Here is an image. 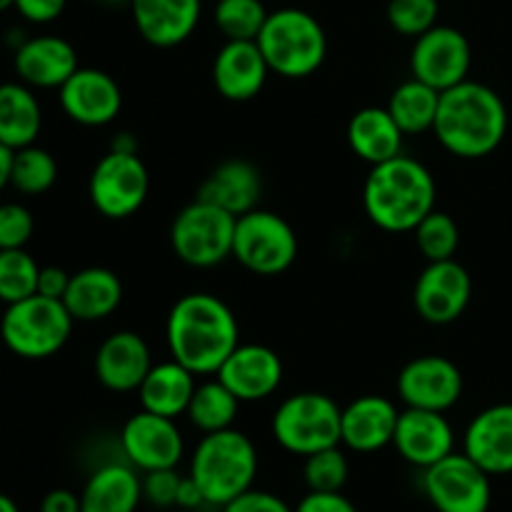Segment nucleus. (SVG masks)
Returning <instances> with one entry per match:
<instances>
[{
  "mask_svg": "<svg viewBox=\"0 0 512 512\" xmlns=\"http://www.w3.org/2000/svg\"><path fill=\"white\" fill-rule=\"evenodd\" d=\"M110 150H118V153H138V140L130 133H120L110 143Z\"/></svg>",
  "mask_w": 512,
  "mask_h": 512,
  "instance_id": "nucleus-48",
  "label": "nucleus"
},
{
  "mask_svg": "<svg viewBox=\"0 0 512 512\" xmlns=\"http://www.w3.org/2000/svg\"><path fill=\"white\" fill-rule=\"evenodd\" d=\"M10 168H13V150L0 143V193L10 185Z\"/></svg>",
  "mask_w": 512,
  "mask_h": 512,
  "instance_id": "nucleus-47",
  "label": "nucleus"
},
{
  "mask_svg": "<svg viewBox=\"0 0 512 512\" xmlns=\"http://www.w3.org/2000/svg\"><path fill=\"white\" fill-rule=\"evenodd\" d=\"M33 215L20 203L0 205V250L25 248L33 238Z\"/></svg>",
  "mask_w": 512,
  "mask_h": 512,
  "instance_id": "nucleus-39",
  "label": "nucleus"
},
{
  "mask_svg": "<svg viewBox=\"0 0 512 512\" xmlns=\"http://www.w3.org/2000/svg\"><path fill=\"white\" fill-rule=\"evenodd\" d=\"M43 128V110L25 83L0 85V143L10 150L33 145Z\"/></svg>",
  "mask_w": 512,
  "mask_h": 512,
  "instance_id": "nucleus-30",
  "label": "nucleus"
},
{
  "mask_svg": "<svg viewBox=\"0 0 512 512\" xmlns=\"http://www.w3.org/2000/svg\"><path fill=\"white\" fill-rule=\"evenodd\" d=\"M435 178L420 160L395 155L370 165L363 188V208L370 223L388 233H413L420 220L435 210Z\"/></svg>",
  "mask_w": 512,
  "mask_h": 512,
  "instance_id": "nucleus-3",
  "label": "nucleus"
},
{
  "mask_svg": "<svg viewBox=\"0 0 512 512\" xmlns=\"http://www.w3.org/2000/svg\"><path fill=\"white\" fill-rule=\"evenodd\" d=\"M213 20L225 40H258L268 10L263 0H218Z\"/></svg>",
  "mask_w": 512,
  "mask_h": 512,
  "instance_id": "nucleus-35",
  "label": "nucleus"
},
{
  "mask_svg": "<svg viewBox=\"0 0 512 512\" xmlns=\"http://www.w3.org/2000/svg\"><path fill=\"white\" fill-rule=\"evenodd\" d=\"M433 133L455 158H485L505 140L508 108L490 85L468 78L440 93Z\"/></svg>",
  "mask_w": 512,
  "mask_h": 512,
  "instance_id": "nucleus-2",
  "label": "nucleus"
},
{
  "mask_svg": "<svg viewBox=\"0 0 512 512\" xmlns=\"http://www.w3.org/2000/svg\"><path fill=\"white\" fill-rule=\"evenodd\" d=\"M0 348H3V338H0Z\"/></svg>",
  "mask_w": 512,
  "mask_h": 512,
  "instance_id": "nucleus-52",
  "label": "nucleus"
},
{
  "mask_svg": "<svg viewBox=\"0 0 512 512\" xmlns=\"http://www.w3.org/2000/svg\"><path fill=\"white\" fill-rule=\"evenodd\" d=\"M40 512H83V503L73 490L58 488L45 495L43 503H40Z\"/></svg>",
  "mask_w": 512,
  "mask_h": 512,
  "instance_id": "nucleus-45",
  "label": "nucleus"
},
{
  "mask_svg": "<svg viewBox=\"0 0 512 512\" xmlns=\"http://www.w3.org/2000/svg\"><path fill=\"white\" fill-rule=\"evenodd\" d=\"M0 512H20L18 505L13 503V498H8V495L0 493Z\"/></svg>",
  "mask_w": 512,
  "mask_h": 512,
  "instance_id": "nucleus-49",
  "label": "nucleus"
},
{
  "mask_svg": "<svg viewBox=\"0 0 512 512\" xmlns=\"http://www.w3.org/2000/svg\"><path fill=\"white\" fill-rule=\"evenodd\" d=\"M195 378L198 375L190 373L178 360L153 365L138 388L140 405L148 413L178 420L180 415H185L190 398H193L195 388H198V380Z\"/></svg>",
  "mask_w": 512,
  "mask_h": 512,
  "instance_id": "nucleus-28",
  "label": "nucleus"
},
{
  "mask_svg": "<svg viewBox=\"0 0 512 512\" xmlns=\"http://www.w3.org/2000/svg\"><path fill=\"white\" fill-rule=\"evenodd\" d=\"M143 40L155 48H175L195 33L203 13L200 0H130Z\"/></svg>",
  "mask_w": 512,
  "mask_h": 512,
  "instance_id": "nucleus-24",
  "label": "nucleus"
},
{
  "mask_svg": "<svg viewBox=\"0 0 512 512\" xmlns=\"http://www.w3.org/2000/svg\"><path fill=\"white\" fill-rule=\"evenodd\" d=\"M473 295V280L458 260H438L418 275L413 303L423 320L433 325H450L465 313Z\"/></svg>",
  "mask_w": 512,
  "mask_h": 512,
  "instance_id": "nucleus-15",
  "label": "nucleus"
},
{
  "mask_svg": "<svg viewBox=\"0 0 512 512\" xmlns=\"http://www.w3.org/2000/svg\"><path fill=\"white\" fill-rule=\"evenodd\" d=\"M438 105L440 90L430 88L423 80L410 78L393 90L385 108L390 110V115L405 135H420L433 130L435 118H438Z\"/></svg>",
  "mask_w": 512,
  "mask_h": 512,
  "instance_id": "nucleus-31",
  "label": "nucleus"
},
{
  "mask_svg": "<svg viewBox=\"0 0 512 512\" xmlns=\"http://www.w3.org/2000/svg\"><path fill=\"white\" fill-rule=\"evenodd\" d=\"M343 408L325 393H295L278 405L273 415V438L293 455L318 453L340 445Z\"/></svg>",
  "mask_w": 512,
  "mask_h": 512,
  "instance_id": "nucleus-7",
  "label": "nucleus"
},
{
  "mask_svg": "<svg viewBox=\"0 0 512 512\" xmlns=\"http://www.w3.org/2000/svg\"><path fill=\"white\" fill-rule=\"evenodd\" d=\"M103 3H110V5H118V3H128V5H130V0H103Z\"/></svg>",
  "mask_w": 512,
  "mask_h": 512,
  "instance_id": "nucleus-51",
  "label": "nucleus"
},
{
  "mask_svg": "<svg viewBox=\"0 0 512 512\" xmlns=\"http://www.w3.org/2000/svg\"><path fill=\"white\" fill-rule=\"evenodd\" d=\"M400 410L383 395H363L343 408L340 445L353 453H378L393 445Z\"/></svg>",
  "mask_w": 512,
  "mask_h": 512,
  "instance_id": "nucleus-20",
  "label": "nucleus"
},
{
  "mask_svg": "<svg viewBox=\"0 0 512 512\" xmlns=\"http://www.w3.org/2000/svg\"><path fill=\"white\" fill-rule=\"evenodd\" d=\"M238 218L213 203L195 198L175 215L170 225V245L183 263L193 268H213L233 255Z\"/></svg>",
  "mask_w": 512,
  "mask_h": 512,
  "instance_id": "nucleus-8",
  "label": "nucleus"
},
{
  "mask_svg": "<svg viewBox=\"0 0 512 512\" xmlns=\"http://www.w3.org/2000/svg\"><path fill=\"white\" fill-rule=\"evenodd\" d=\"M80 503L83 512H135L143 503V480L130 463H108L90 475Z\"/></svg>",
  "mask_w": 512,
  "mask_h": 512,
  "instance_id": "nucleus-27",
  "label": "nucleus"
},
{
  "mask_svg": "<svg viewBox=\"0 0 512 512\" xmlns=\"http://www.w3.org/2000/svg\"><path fill=\"white\" fill-rule=\"evenodd\" d=\"M215 378L240 400V403H258L270 398L283 383V360L268 345L240 343L225 358Z\"/></svg>",
  "mask_w": 512,
  "mask_h": 512,
  "instance_id": "nucleus-17",
  "label": "nucleus"
},
{
  "mask_svg": "<svg viewBox=\"0 0 512 512\" xmlns=\"http://www.w3.org/2000/svg\"><path fill=\"white\" fill-rule=\"evenodd\" d=\"M405 133L398 128L388 108H363L350 118L348 143L360 160L370 165L385 163L403 153Z\"/></svg>",
  "mask_w": 512,
  "mask_h": 512,
  "instance_id": "nucleus-29",
  "label": "nucleus"
},
{
  "mask_svg": "<svg viewBox=\"0 0 512 512\" xmlns=\"http://www.w3.org/2000/svg\"><path fill=\"white\" fill-rule=\"evenodd\" d=\"M8 8H15V0H0V13Z\"/></svg>",
  "mask_w": 512,
  "mask_h": 512,
  "instance_id": "nucleus-50",
  "label": "nucleus"
},
{
  "mask_svg": "<svg viewBox=\"0 0 512 512\" xmlns=\"http://www.w3.org/2000/svg\"><path fill=\"white\" fill-rule=\"evenodd\" d=\"M188 475L200 488L205 503L223 508L253 488L258 475V450L248 435L235 428L208 433L193 450Z\"/></svg>",
  "mask_w": 512,
  "mask_h": 512,
  "instance_id": "nucleus-4",
  "label": "nucleus"
},
{
  "mask_svg": "<svg viewBox=\"0 0 512 512\" xmlns=\"http://www.w3.org/2000/svg\"><path fill=\"white\" fill-rule=\"evenodd\" d=\"M260 195H263V175L250 160L243 158L220 163L198 190L200 200L228 210L235 218L258 208Z\"/></svg>",
  "mask_w": 512,
  "mask_h": 512,
  "instance_id": "nucleus-25",
  "label": "nucleus"
},
{
  "mask_svg": "<svg viewBox=\"0 0 512 512\" xmlns=\"http://www.w3.org/2000/svg\"><path fill=\"white\" fill-rule=\"evenodd\" d=\"M65 308L80 323H98L110 318L123 303V283L108 268H85L70 275Z\"/></svg>",
  "mask_w": 512,
  "mask_h": 512,
  "instance_id": "nucleus-26",
  "label": "nucleus"
},
{
  "mask_svg": "<svg viewBox=\"0 0 512 512\" xmlns=\"http://www.w3.org/2000/svg\"><path fill=\"white\" fill-rule=\"evenodd\" d=\"M463 453L488 475L512 473V403L490 405L470 420Z\"/></svg>",
  "mask_w": 512,
  "mask_h": 512,
  "instance_id": "nucleus-22",
  "label": "nucleus"
},
{
  "mask_svg": "<svg viewBox=\"0 0 512 512\" xmlns=\"http://www.w3.org/2000/svg\"><path fill=\"white\" fill-rule=\"evenodd\" d=\"M295 512H358L343 493H313L308 490Z\"/></svg>",
  "mask_w": 512,
  "mask_h": 512,
  "instance_id": "nucleus-43",
  "label": "nucleus"
},
{
  "mask_svg": "<svg viewBox=\"0 0 512 512\" xmlns=\"http://www.w3.org/2000/svg\"><path fill=\"white\" fill-rule=\"evenodd\" d=\"M393 445L405 463L425 470L455 453L453 425L448 423L445 413L405 408L400 410Z\"/></svg>",
  "mask_w": 512,
  "mask_h": 512,
  "instance_id": "nucleus-18",
  "label": "nucleus"
},
{
  "mask_svg": "<svg viewBox=\"0 0 512 512\" xmlns=\"http://www.w3.org/2000/svg\"><path fill=\"white\" fill-rule=\"evenodd\" d=\"M255 43L263 50L270 73L298 80L318 73L328 55V38L318 18L300 8L268 13Z\"/></svg>",
  "mask_w": 512,
  "mask_h": 512,
  "instance_id": "nucleus-5",
  "label": "nucleus"
},
{
  "mask_svg": "<svg viewBox=\"0 0 512 512\" xmlns=\"http://www.w3.org/2000/svg\"><path fill=\"white\" fill-rule=\"evenodd\" d=\"M70 275L65 273L58 265H48V268H40L38 275V295H45V298L63 300L65 293H68Z\"/></svg>",
  "mask_w": 512,
  "mask_h": 512,
  "instance_id": "nucleus-44",
  "label": "nucleus"
},
{
  "mask_svg": "<svg viewBox=\"0 0 512 512\" xmlns=\"http://www.w3.org/2000/svg\"><path fill=\"white\" fill-rule=\"evenodd\" d=\"M418 250L428 263H438V260H453L460 245V228L453 220V215L443 213V210H433L425 215L413 230Z\"/></svg>",
  "mask_w": 512,
  "mask_h": 512,
  "instance_id": "nucleus-36",
  "label": "nucleus"
},
{
  "mask_svg": "<svg viewBox=\"0 0 512 512\" xmlns=\"http://www.w3.org/2000/svg\"><path fill=\"white\" fill-rule=\"evenodd\" d=\"M223 512H295L290 508L283 498H278L275 493H268V490H245L238 498H233L230 503H225Z\"/></svg>",
  "mask_w": 512,
  "mask_h": 512,
  "instance_id": "nucleus-41",
  "label": "nucleus"
},
{
  "mask_svg": "<svg viewBox=\"0 0 512 512\" xmlns=\"http://www.w3.org/2000/svg\"><path fill=\"white\" fill-rule=\"evenodd\" d=\"M150 190V175L138 153L108 150L90 173L88 195L100 215L123 220L143 208Z\"/></svg>",
  "mask_w": 512,
  "mask_h": 512,
  "instance_id": "nucleus-10",
  "label": "nucleus"
},
{
  "mask_svg": "<svg viewBox=\"0 0 512 512\" xmlns=\"http://www.w3.org/2000/svg\"><path fill=\"white\" fill-rule=\"evenodd\" d=\"M73 323V315L68 313L63 300L35 293L5 308L0 338L18 358L45 360L63 350L73 333Z\"/></svg>",
  "mask_w": 512,
  "mask_h": 512,
  "instance_id": "nucleus-6",
  "label": "nucleus"
},
{
  "mask_svg": "<svg viewBox=\"0 0 512 512\" xmlns=\"http://www.w3.org/2000/svg\"><path fill=\"white\" fill-rule=\"evenodd\" d=\"M233 258L255 275H280L298 258V235L278 213L255 208L235 223Z\"/></svg>",
  "mask_w": 512,
  "mask_h": 512,
  "instance_id": "nucleus-9",
  "label": "nucleus"
},
{
  "mask_svg": "<svg viewBox=\"0 0 512 512\" xmlns=\"http://www.w3.org/2000/svg\"><path fill=\"white\" fill-rule=\"evenodd\" d=\"M470 63H473V50H470L468 38L458 28L440 23L415 38L413 53H410L413 78L423 80L440 93L468 80Z\"/></svg>",
  "mask_w": 512,
  "mask_h": 512,
  "instance_id": "nucleus-12",
  "label": "nucleus"
},
{
  "mask_svg": "<svg viewBox=\"0 0 512 512\" xmlns=\"http://www.w3.org/2000/svg\"><path fill=\"white\" fill-rule=\"evenodd\" d=\"M238 410L240 400L215 378L208 380V383H198L185 415H188L193 428H198L200 433L208 435L218 433V430L233 428L235 418H238Z\"/></svg>",
  "mask_w": 512,
  "mask_h": 512,
  "instance_id": "nucleus-32",
  "label": "nucleus"
},
{
  "mask_svg": "<svg viewBox=\"0 0 512 512\" xmlns=\"http://www.w3.org/2000/svg\"><path fill=\"white\" fill-rule=\"evenodd\" d=\"M58 180V163L53 155L38 145H25L13 150V168H10V185L23 195H43Z\"/></svg>",
  "mask_w": 512,
  "mask_h": 512,
  "instance_id": "nucleus-33",
  "label": "nucleus"
},
{
  "mask_svg": "<svg viewBox=\"0 0 512 512\" xmlns=\"http://www.w3.org/2000/svg\"><path fill=\"white\" fill-rule=\"evenodd\" d=\"M125 460L140 473L178 468L185 455V440L173 418L140 410L120 430Z\"/></svg>",
  "mask_w": 512,
  "mask_h": 512,
  "instance_id": "nucleus-13",
  "label": "nucleus"
},
{
  "mask_svg": "<svg viewBox=\"0 0 512 512\" xmlns=\"http://www.w3.org/2000/svg\"><path fill=\"white\" fill-rule=\"evenodd\" d=\"M180 483H183V475H178L175 468L145 473L143 500H148L155 508H173V505H178Z\"/></svg>",
  "mask_w": 512,
  "mask_h": 512,
  "instance_id": "nucleus-40",
  "label": "nucleus"
},
{
  "mask_svg": "<svg viewBox=\"0 0 512 512\" xmlns=\"http://www.w3.org/2000/svg\"><path fill=\"white\" fill-rule=\"evenodd\" d=\"M165 338L173 360L195 375H215L240 345L233 310L210 293H188L170 308Z\"/></svg>",
  "mask_w": 512,
  "mask_h": 512,
  "instance_id": "nucleus-1",
  "label": "nucleus"
},
{
  "mask_svg": "<svg viewBox=\"0 0 512 512\" xmlns=\"http://www.w3.org/2000/svg\"><path fill=\"white\" fill-rule=\"evenodd\" d=\"M178 505H180V508H185V510H195V508H203V505H208V503H205L203 493H200V488L195 485V480L190 478V475H185L183 483H180Z\"/></svg>",
  "mask_w": 512,
  "mask_h": 512,
  "instance_id": "nucleus-46",
  "label": "nucleus"
},
{
  "mask_svg": "<svg viewBox=\"0 0 512 512\" xmlns=\"http://www.w3.org/2000/svg\"><path fill=\"white\" fill-rule=\"evenodd\" d=\"M270 65L255 40H225L213 63V83L225 100L245 103L260 95Z\"/></svg>",
  "mask_w": 512,
  "mask_h": 512,
  "instance_id": "nucleus-19",
  "label": "nucleus"
},
{
  "mask_svg": "<svg viewBox=\"0 0 512 512\" xmlns=\"http://www.w3.org/2000/svg\"><path fill=\"white\" fill-rule=\"evenodd\" d=\"M440 0H390L388 23L395 33L420 38L438 25Z\"/></svg>",
  "mask_w": 512,
  "mask_h": 512,
  "instance_id": "nucleus-38",
  "label": "nucleus"
},
{
  "mask_svg": "<svg viewBox=\"0 0 512 512\" xmlns=\"http://www.w3.org/2000/svg\"><path fill=\"white\" fill-rule=\"evenodd\" d=\"M348 475L350 465L340 445L318 450V453L305 458L303 478L308 490H313V493H343Z\"/></svg>",
  "mask_w": 512,
  "mask_h": 512,
  "instance_id": "nucleus-37",
  "label": "nucleus"
},
{
  "mask_svg": "<svg viewBox=\"0 0 512 512\" xmlns=\"http://www.w3.org/2000/svg\"><path fill=\"white\" fill-rule=\"evenodd\" d=\"M68 0H15V10L23 15L28 23H53L63 15Z\"/></svg>",
  "mask_w": 512,
  "mask_h": 512,
  "instance_id": "nucleus-42",
  "label": "nucleus"
},
{
  "mask_svg": "<svg viewBox=\"0 0 512 512\" xmlns=\"http://www.w3.org/2000/svg\"><path fill=\"white\" fill-rule=\"evenodd\" d=\"M153 368L150 348L133 330H118L100 343L95 353V375L113 393H133Z\"/></svg>",
  "mask_w": 512,
  "mask_h": 512,
  "instance_id": "nucleus-21",
  "label": "nucleus"
},
{
  "mask_svg": "<svg viewBox=\"0 0 512 512\" xmlns=\"http://www.w3.org/2000/svg\"><path fill=\"white\" fill-rule=\"evenodd\" d=\"M60 108L73 123L100 128L118 118L123 108V90L118 80L98 68H78L58 88Z\"/></svg>",
  "mask_w": 512,
  "mask_h": 512,
  "instance_id": "nucleus-16",
  "label": "nucleus"
},
{
  "mask_svg": "<svg viewBox=\"0 0 512 512\" xmlns=\"http://www.w3.org/2000/svg\"><path fill=\"white\" fill-rule=\"evenodd\" d=\"M40 265L25 248L0 250V300L13 305L38 293Z\"/></svg>",
  "mask_w": 512,
  "mask_h": 512,
  "instance_id": "nucleus-34",
  "label": "nucleus"
},
{
  "mask_svg": "<svg viewBox=\"0 0 512 512\" xmlns=\"http://www.w3.org/2000/svg\"><path fill=\"white\" fill-rule=\"evenodd\" d=\"M13 65L20 83L30 88H60L80 68L75 48L58 35L23 40L15 48Z\"/></svg>",
  "mask_w": 512,
  "mask_h": 512,
  "instance_id": "nucleus-23",
  "label": "nucleus"
},
{
  "mask_svg": "<svg viewBox=\"0 0 512 512\" xmlns=\"http://www.w3.org/2000/svg\"><path fill=\"white\" fill-rule=\"evenodd\" d=\"M493 475L465 453H450L425 468L423 488L438 512H488L493 503Z\"/></svg>",
  "mask_w": 512,
  "mask_h": 512,
  "instance_id": "nucleus-11",
  "label": "nucleus"
},
{
  "mask_svg": "<svg viewBox=\"0 0 512 512\" xmlns=\"http://www.w3.org/2000/svg\"><path fill=\"white\" fill-rule=\"evenodd\" d=\"M398 395L405 408L448 413L463 398V373L443 355H420L400 370Z\"/></svg>",
  "mask_w": 512,
  "mask_h": 512,
  "instance_id": "nucleus-14",
  "label": "nucleus"
}]
</instances>
